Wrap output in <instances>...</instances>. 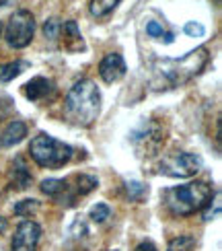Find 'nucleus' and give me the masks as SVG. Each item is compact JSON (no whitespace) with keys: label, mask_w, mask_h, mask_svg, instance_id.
I'll list each match as a JSON object with an SVG mask.
<instances>
[{"label":"nucleus","mask_w":222,"mask_h":251,"mask_svg":"<svg viewBox=\"0 0 222 251\" xmlns=\"http://www.w3.org/2000/svg\"><path fill=\"white\" fill-rule=\"evenodd\" d=\"M210 54L206 48H197L189 51L183 58H163L154 62V85H165V87H183L185 82L196 78L199 72L208 64Z\"/></svg>","instance_id":"obj_1"},{"label":"nucleus","mask_w":222,"mask_h":251,"mask_svg":"<svg viewBox=\"0 0 222 251\" xmlns=\"http://www.w3.org/2000/svg\"><path fill=\"white\" fill-rule=\"evenodd\" d=\"M66 118L80 128H89L99 118L101 111V93L93 80L82 78L74 85L64 101Z\"/></svg>","instance_id":"obj_2"},{"label":"nucleus","mask_w":222,"mask_h":251,"mask_svg":"<svg viewBox=\"0 0 222 251\" xmlns=\"http://www.w3.org/2000/svg\"><path fill=\"white\" fill-rule=\"evenodd\" d=\"M214 198L212 185L206 181H192L185 185L169 187L165 192V204L175 216H189L204 210L206 204Z\"/></svg>","instance_id":"obj_3"},{"label":"nucleus","mask_w":222,"mask_h":251,"mask_svg":"<svg viewBox=\"0 0 222 251\" xmlns=\"http://www.w3.org/2000/svg\"><path fill=\"white\" fill-rule=\"evenodd\" d=\"M29 152H31V159H33L39 167H46V169H60V167H64L72 159L74 149L66 142L56 140L54 136L41 132L31 140Z\"/></svg>","instance_id":"obj_4"},{"label":"nucleus","mask_w":222,"mask_h":251,"mask_svg":"<svg viewBox=\"0 0 222 251\" xmlns=\"http://www.w3.org/2000/svg\"><path fill=\"white\" fill-rule=\"evenodd\" d=\"M33 33H35V17L29 10H17V13L10 15L4 31V39L10 48L15 50L27 48L33 41Z\"/></svg>","instance_id":"obj_5"},{"label":"nucleus","mask_w":222,"mask_h":251,"mask_svg":"<svg viewBox=\"0 0 222 251\" xmlns=\"http://www.w3.org/2000/svg\"><path fill=\"white\" fill-rule=\"evenodd\" d=\"M199 169H202V159L194 152H175L158 163V171L169 177H177V179L194 177Z\"/></svg>","instance_id":"obj_6"},{"label":"nucleus","mask_w":222,"mask_h":251,"mask_svg":"<svg viewBox=\"0 0 222 251\" xmlns=\"http://www.w3.org/2000/svg\"><path fill=\"white\" fill-rule=\"evenodd\" d=\"M41 237V226L35 221L19 223L13 237V251H35Z\"/></svg>","instance_id":"obj_7"},{"label":"nucleus","mask_w":222,"mask_h":251,"mask_svg":"<svg viewBox=\"0 0 222 251\" xmlns=\"http://www.w3.org/2000/svg\"><path fill=\"white\" fill-rule=\"evenodd\" d=\"M125 62L120 54H107L103 60H101V64H99V75L105 82H118L120 78L125 76Z\"/></svg>","instance_id":"obj_8"},{"label":"nucleus","mask_w":222,"mask_h":251,"mask_svg":"<svg viewBox=\"0 0 222 251\" xmlns=\"http://www.w3.org/2000/svg\"><path fill=\"white\" fill-rule=\"evenodd\" d=\"M23 91L29 101H46L56 93V85L54 80H49L46 76H35L27 82Z\"/></svg>","instance_id":"obj_9"},{"label":"nucleus","mask_w":222,"mask_h":251,"mask_svg":"<svg viewBox=\"0 0 222 251\" xmlns=\"http://www.w3.org/2000/svg\"><path fill=\"white\" fill-rule=\"evenodd\" d=\"M132 140H134L136 144L144 142V144H146V151H154L156 146L165 140V136H163V130L158 128L156 124L148 122V124L142 126V132H140V130H136V132H134Z\"/></svg>","instance_id":"obj_10"},{"label":"nucleus","mask_w":222,"mask_h":251,"mask_svg":"<svg viewBox=\"0 0 222 251\" xmlns=\"http://www.w3.org/2000/svg\"><path fill=\"white\" fill-rule=\"evenodd\" d=\"M27 136V126L23 122H10L6 128L2 130V134H0V149H6V146H15L19 144L21 140H23Z\"/></svg>","instance_id":"obj_11"},{"label":"nucleus","mask_w":222,"mask_h":251,"mask_svg":"<svg viewBox=\"0 0 222 251\" xmlns=\"http://www.w3.org/2000/svg\"><path fill=\"white\" fill-rule=\"evenodd\" d=\"M60 37H62L64 46H66L70 51L82 50V35H80V31H78L76 21H66V23H62Z\"/></svg>","instance_id":"obj_12"},{"label":"nucleus","mask_w":222,"mask_h":251,"mask_svg":"<svg viewBox=\"0 0 222 251\" xmlns=\"http://www.w3.org/2000/svg\"><path fill=\"white\" fill-rule=\"evenodd\" d=\"M31 171L29 167L25 165V161L21 159V156H17L15 163H13V169H10V181H13V187H17V190H27V187L31 185Z\"/></svg>","instance_id":"obj_13"},{"label":"nucleus","mask_w":222,"mask_h":251,"mask_svg":"<svg viewBox=\"0 0 222 251\" xmlns=\"http://www.w3.org/2000/svg\"><path fill=\"white\" fill-rule=\"evenodd\" d=\"M29 64L25 60H15V62H6V64H0V82H10L13 78H17L19 75H23V70Z\"/></svg>","instance_id":"obj_14"},{"label":"nucleus","mask_w":222,"mask_h":251,"mask_svg":"<svg viewBox=\"0 0 222 251\" xmlns=\"http://www.w3.org/2000/svg\"><path fill=\"white\" fill-rule=\"evenodd\" d=\"M120 2H122V0H91L89 10H91L93 17L103 19V17H107L109 13H113Z\"/></svg>","instance_id":"obj_15"},{"label":"nucleus","mask_w":222,"mask_h":251,"mask_svg":"<svg viewBox=\"0 0 222 251\" xmlns=\"http://www.w3.org/2000/svg\"><path fill=\"white\" fill-rule=\"evenodd\" d=\"M68 190V183L64 179H44L41 181V192L49 198H60Z\"/></svg>","instance_id":"obj_16"},{"label":"nucleus","mask_w":222,"mask_h":251,"mask_svg":"<svg viewBox=\"0 0 222 251\" xmlns=\"http://www.w3.org/2000/svg\"><path fill=\"white\" fill-rule=\"evenodd\" d=\"M146 33H148V37H152V39L165 41V44H173V33H167V31L163 29V25L156 23V21H148L146 23Z\"/></svg>","instance_id":"obj_17"},{"label":"nucleus","mask_w":222,"mask_h":251,"mask_svg":"<svg viewBox=\"0 0 222 251\" xmlns=\"http://www.w3.org/2000/svg\"><path fill=\"white\" fill-rule=\"evenodd\" d=\"M74 181H76V194H80V196L91 194L95 187L99 185V181L95 179L93 175H84V173H80V175L74 177Z\"/></svg>","instance_id":"obj_18"},{"label":"nucleus","mask_w":222,"mask_h":251,"mask_svg":"<svg viewBox=\"0 0 222 251\" xmlns=\"http://www.w3.org/2000/svg\"><path fill=\"white\" fill-rule=\"evenodd\" d=\"M125 192H128V198L134 202H140L148 196V187L140 181H125Z\"/></svg>","instance_id":"obj_19"},{"label":"nucleus","mask_w":222,"mask_h":251,"mask_svg":"<svg viewBox=\"0 0 222 251\" xmlns=\"http://www.w3.org/2000/svg\"><path fill=\"white\" fill-rule=\"evenodd\" d=\"M196 245V239L189 237V235H179L177 239H173L169 243L167 251H192V247Z\"/></svg>","instance_id":"obj_20"},{"label":"nucleus","mask_w":222,"mask_h":251,"mask_svg":"<svg viewBox=\"0 0 222 251\" xmlns=\"http://www.w3.org/2000/svg\"><path fill=\"white\" fill-rule=\"evenodd\" d=\"M109 214H111V208H109L107 204H97V206H93V208H91V214H89V218H91L93 223L101 225V223L107 221Z\"/></svg>","instance_id":"obj_21"},{"label":"nucleus","mask_w":222,"mask_h":251,"mask_svg":"<svg viewBox=\"0 0 222 251\" xmlns=\"http://www.w3.org/2000/svg\"><path fill=\"white\" fill-rule=\"evenodd\" d=\"M60 29H62L60 19H48L46 25H44V35H46L49 41H56V39L60 37Z\"/></svg>","instance_id":"obj_22"},{"label":"nucleus","mask_w":222,"mask_h":251,"mask_svg":"<svg viewBox=\"0 0 222 251\" xmlns=\"http://www.w3.org/2000/svg\"><path fill=\"white\" fill-rule=\"evenodd\" d=\"M39 208V202L37 200H23V202H19L15 206V214L19 216H29L31 212H35Z\"/></svg>","instance_id":"obj_23"},{"label":"nucleus","mask_w":222,"mask_h":251,"mask_svg":"<svg viewBox=\"0 0 222 251\" xmlns=\"http://www.w3.org/2000/svg\"><path fill=\"white\" fill-rule=\"evenodd\" d=\"M183 31H185L189 37H204L206 27H204L202 23H196V21H189V23H185Z\"/></svg>","instance_id":"obj_24"},{"label":"nucleus","mask_w":222,"mask_h":251,"mask_svg":"<svg viewBox=\"0 0 222 251\" xmlns=\"http://www.w3.org/2000/svg\"><path fill=\"white\" fill-rule=\"evenodd\" d=\"M136 251H158L150 241H144V243H140L138 247H136Z\"/></svg>","instance_id":"obj_25"},{"label":"nucleus","mask_w":222,"mask_h":251,"mask_svg":"<svg viewBox=\"0 0 222 251\" xmlns=\"http://www.w3.org/2000/svg\"><path fill=\"white\" fill-rule=\"evenodd\" d=\"M6 228H8V223H6V218H2V216H0V235H2V233L6 231Z\"/></svg>","instance_id":"obj_26"},{"label":"nucleus","mask_w":222,"mask_h":251,"mask_svg":"<svg viewBox=\"0 0 222 251\" xmlns=\"http://www.w3.org/2000/svg\"><path fill=\"white\" fill-rule=\"evenodd\" d=\"M0 33H2V23H0Z\"/></svg>","instance_id":"obj_27"},{"label":"nucleus","mask_w":222,"mask_h":251,"mask_svg":"<svg viewBox=\"0 0 222 251\" xmlns=\"http://www.w3.org/2000/svg\"><path fill=\"white\" fill-rule=\"evenodd\" d=\"M216 2H220V0H216Z\"/></svg>","instance_id":"obj_28"}]
</instances>
